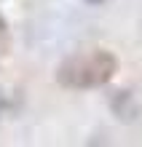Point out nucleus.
<instances>
[{"mask_svg":"<svg viewBox=\"0 0 142 147\" xmlns=\"http://www.w3.org/2000/svg\"><path fill=\"white\" fill-rule=\"evenodd\" d=\"M115 56L105 48H94L86 54L67 56L56 70V80L65 88H96L115 75Z\"/></svg>","mask_w":142,"mask_h":147,"instance_id":"1","label":"nucleus"},{"mask_svg":"<svg viewBox=\"0 0 142 147\" xmlns=\"http://www.w3.org/2000/svg\"><path fill=\"white\" fill-rule=\"evenodd\" d=\"M113 110H115V115L123 118V120H131V118H134L137 105H134V96H131V91H118V94H115V99H113Z\"/></svg>","mask_w":142,"mask_h":147,"instance_id":"2","label":"nucleus"},{"mask_svg":"<svg viewBox=\"0 0 142 147\" xmlns=\"http://www.w3.org/2000/svg\"><path fill=\"white\" fill-rule=\"evenodd\" d=\"M5 30H8V27H5V19H3V16H0V43L5 40Z\"/></svg>","mask_w":142,"mask_h":147,"instance_id":"3","label":"nucleus"},{"mask_svg":"<svg viewBox=\"0 0 142 147\" xmlns=\"http://www.w3.org/2000/svg\"><path fill=\"white\" fill-rule=\"evenodd\" d=\"M86 3H105V0H86Z\"/></svg>","mask_w":142,"mask_h":147,"instance_id":"4","label":"nucleus"},{"mask_svg":"<svg viewBox=\"0 0 142 147\" xmlns=\"http://www.w3.org/2000/svg\"><path fill=\"white\" fill-rule=\"evenodd\" d=\"M0 112H3V96H0Z\"/></svg>","mask_w":142,"mask_h":147,"instance_id":"5","label":"nucleus"}]
</instances>
